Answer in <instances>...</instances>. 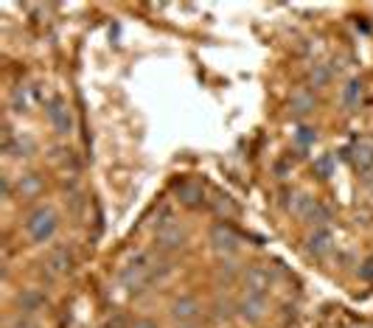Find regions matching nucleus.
<instances>
[{"label": "nucleus", "mask_w": 373, "mask_h": 328, "mask_svg": "<svg viewBox=\"0 0 373 328\" xmlns=\"http://www.w3.org/2000/svg\"><path fill=\"white\" fill-rule=\"evenodd\" d=\"M152 264H155V255L152 252H138L129 264L121 273V281L129 292H143L149 284H152Z\"/></svg>", "instance_id": "obj_1"}, {"label": "nucleus", "mask_w": 373, "mask_h": 328, "mask_svg": "<svg viewBox=\"0 0 373 328\" xmlns=\"http://www.w3.org/2000/svg\"><path fill=\"white\" fill-rule=\"evenodd\" d=\"M56 227H59V216H56V211L48 208V205L37 208V211L28 214V219H26V233H28V239H31L34 244L51 241L53 233H56Z\"/></svg>", "instance_id": "obj_2"}, {"label": "nucleus", "mask_w": 373, "mask_h": 328, "mask_svg": "<svg viewBox=\"0 0 373 328\" xmlns=\"http://www.w3.org/2000/svg\"><path fill=\"white\" fill-rule=\"evenodd\" d=\"M210 247H213V252H219V255L236 252V250H239V236H236V230H233L231 225H225V222L213 225V227H210Z\"/></svg>", "instance_id": "obj_3"}, {"label": "nucleus", "mask_w": 373, "mask_h": 328, "mask_svg": "<svg viewBox=\"0 0 373 328\" xmlns=\"http://www.w3.org/2000/svg\"><path fill=\"white\" fill-rule=\"evenodd\" d=\"M48 121H51V126H53V132L56 135H70L73 132V112L67 110V104L65 101H59V98H53L51 104H48Z\"/></svg>", "instance_id": "obj_4"}, {"label": "nucleus", "mask_w": 373, "mask_h": 328, "mask_svg": "<svg viewBox=\"0 0 373 328\" xmlns=\"http://www.w3.org/2000/svg\"><path fill=\"white\" fill-rule=\"evenodd\" d=\"M199 311H202V306H199V300H197L194 295H180V297L172 303V317H174L180 325H191V322L199 317Z\"/></svg>", "instance_id": "obj_5"}, {"label": "nucleus", "mask_w": 373, "mask_h": 328, "mask_svg": "<svg viewBox=\"0 0 373 328\" xmlns=\"http://www.w3.org/2000/svg\"><path fill=\"white\" fill-rule=\"evenodd\" d=\"M158 250H163V252H174V250H180L183 244H185V230L180 227V225H172V222H163L160 225V230H158Z\"/></svg>", "instance_id": "obj_6"}, {"label": "nucleus", "mask_w": 373, "mask_h": 328, "mask_svg": "<svg viewBox=\"0 0 373 328\" xmlns=\"http://www.w3.org/2000/svg\"><path fill=\"white\" fill-rule=\"evenodd\" d=\"M239 314L247 320V322H261L264 314H267V297L264 295H244L242 303H239Z\"/></svg>", "instance_id": "obj_7"}, {"label": "nucleus", "mask_w": 373, "mask_h": 328, "mask_svg": "<svg viewBox=\"0 0 373 328\" xmlns=\"http://www.w3.org/2000/svg\"><path fill=\"white\" fill-rule=\"evenodd\" d=\"M331 247H334V236H331L329 227H317V230L309 236V241H306V250H309V255H315V258L329 255Z\"/></svg>", "instance_id": "obj_8"}, {"label": "nucleus", "mask_w": 373, "mask_h": 328, "mask_svg": "<svg viewBox=\"0 0 373 328\" xmlns=\"http://www.w3.org/2000/svg\"><path fill=\"white\" fill-rule=\"evenodd\" d=\"M270 273L264 270V267H250L247 273H244V289L250 292V295H264L267 297V292H270Z\"/></svg>", "instance_id": "obj_9"}, {"label": "nucleus", "mask_w": 373, "mask_h": 328, "mask_svg": "<svg viewBox=\"0 0 373 328\" xmlns=\"http://www.w3.org/2000/svg\"><path fill=\"white\" fill-rule=\"evenodd\" d=\"M354 166L359 174L373 171V144H356L354 146Z\"/></svg>", "instance_id": "obj_10"}, {"label": "nucleus", "mask_w": 373, "mask_h": 328, "mask_svg": "<svg viewBox=\"0 0 373 328\" xmlns=\"http://www.w3.org/2000/svg\"><path fill=\"white\" fill-rule=\"evenodd\" d=\"M315 205H317L315 196H309V193H295V196H292L289 211H292L297 219H306V216L312 214V208H315Z\"/></svg>", "instance_id": "obj_11"}, {"label": "nucleus", "mask_w": 373, "mask_h": 328, "mask_svg": "<svg viewBox=\"0 0 373 328\" xmlns=\"http://www.w3.org/2000/svg\"><path fill=\"white\" fill-rule=\"evenodd\" d=\"M359 101H362V79H351L342 87V107L354 110V107H359Z\"/></svg>", "instance_id": "obj_12"}, {"label": "nucleus", "mask_w": 373, "mask_h": 328, "mask_svg": "<svg viewBox=\"0 0 373 328\" xmlns=\"http://www.w3.org/2000/svg\"><path fill=\"white\" fill-rule=\"evenodd\" d=\"M51 267H53L59 275L70 273V267H73V255H70V250H67V247L53 250V255H51Z\"/></svg>", "instance_id": "obj_13"}, {"label": "nucleus", "mask_w": 373, "mask_h": 328, "mask_svg": "<svg viewBox=\"0 0 373 328\" xmlns=\"http://www.w3.org/2000/svg\"><path fill=\"white\" fill-rule=\"evenodd\" d=\"M180 200L185 202V205H202V185H197V182H183L180 185Z\"/></svg>", "instance_id": "obj_14"}, {"label": "nucleus", "mask_w": 373, "mask_h": 328, "mask_svg": "<svg viewBox=\"0 0 373 328\" xmlns=\"http://www.w3.org/2000/svg\"><path fill=\"white\" fill-rule=\"evenodd\" d=\"M292 110H295V115H306V112L315 110V98H312L306 90L295 93V96H292Z\"/></svg>", "instance_id": "obj_15"}, {"label": "nucleus", "mask_w": 373, "mask_h": 328, "mask_svg": "<svg viewBox=\"0 0 373 328\" xmlns=\"http://www.w3.org/2000/svg\"><path fill=\"white\" fill-rule=\"evenodd\" d=\"M334 169H337V160H334L331 155H320V157L315 160V174H317L320 180H329V177L334 174Z\"/></svg>", "instance_id": "obj_16"}, {"label": "nucleus", "mask_w": 373, "mask_h": 328, "mask_svg": "<svg viewBox=\"0 0 373 328\" xmlns=\"http://www.w3.org/2000/svg\"><path fill=\"white\" fill-rule=\"evenodd\" d=\"M42 303H45V297H42L37 289H26V292L20 295V306H23V311H37Z\"/></svg>", "instance_id": "obj_17"}, {"label": "nucleus", "mask_w": 373, "mask_h": 328, "mask_svg": "<svg viewBox=\"0 0 373 328\" xmlns=\"http://www.w3.org/2000/svg\"><path fill=\"white\" fill-rule=\"evenodd\" d=\"M309 82H312V87H326L331 82V71L326 68V64H315V68L309 71Z\"/></svg>", "instance_id": "obj_18"}, {"label": "nucleus", "mask_w": 373, "mask_h": 328, "mask_svg": "<svg viewBox=\"0 0 373 328\" xmlns=\"http://www.w3.org/2000/svg\"><path fill=\"white\" fill-rule=\"evenodd\" d=\"M40 188H42V180L37 174H26L20 180V193L23 196H34V193H40Z\"/></svg>", "instance_id": "obj_19"}, {"label": "nucleus", "mask_w": 373, "mask_h": 328, "mask_svg": "<svg viewBox=\"0 0 373 328\" xmlns=\"http://www.w3.org/2000/svg\"><path fill=\"white\" fill-rule=\"evenodd\" d=\"M295 141H297V146H301V149H309V146L317 141V132H315L312 126H301V129L295 132Z\"/></svg>", "instance_id": "obj_20"}, {"label": "nucleus", "mask_w": 373, "mask_h": 328, "mask_svg": "<svg viewBox=\"0 0 373 328\" xmlns=\"http://www.w3.org/2000/svg\"><path fill=\"white\" fill-rule=\"evenodd\" d=\"M329 219H331V211H329L326 205H320V202H317V205L312 208V214L306 216V222H309V225H317V227H323Z\"/></svg>", "instance_id": "obj_21"}, {"label": "nucleus", "mask_w": 373, "mask_h": 328, "mask_svg": "<svg viewBox=\"0 0 373 328\" xmlns=\"http://www.w3.org/2000/svg\"><path fill=\"white\" fill-rule=\"evenodd\" d=\"M12 104H15V110H17V112H26V110H28V96H26V87H17V90H15Z\"/></svg>", "instance_id": "obj_22"}, {"label": "nucleus", "mask_w": 373, "mask_h": 328, "mask_svg": "<svg viewBox=\"0 0 373 328\" xmlns=\"http://www.w3.org/2000/svg\"><path fill=\"white\" fill-rule=\"evenodd\" d=\"M132 328H158V322H155V320H149V317H140V320L132 322Z\"/></svg>", "instance_id": "obj_23"}, {"label": "nucleus", "mask_w": 373, "mask_h": 328, "mask_svg": "<svg viewBox=\"0 0 373 328\" xmlns=\"http://www.w3.org/2000/svg\"><path fill=\"white\" fill-rule=\"evenodd\" d=\"M177 328H194V325H177Z\"/></svg>", "instance_id": "obj_24"}]
</instances>
